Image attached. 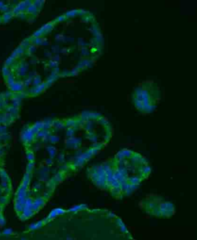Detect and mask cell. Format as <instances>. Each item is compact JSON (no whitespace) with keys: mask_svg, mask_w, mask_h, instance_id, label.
I'll use <instances>...</instances> for the list:
<instances>
[{"mask_svg":"<svg viewBox=\"0 0 197 240\" xmlns=\"http://www.w3.org/2000/svg\"><path fill=\"white\" fill-rule=\"evenodd\" d=\"M150 173L147 159L128 149L121 150L113 157L90 166L87 170L94 185L117 199L131 195Z\"/></svg>","mask_w":197,"mask_h":240,"instance_id":"cell-1","label":"cell"},{"mask_svg":"<svg viewBox=\"0 0 197 240\" xmlns=\"http://www.w3.org/2000/svg\"><path fill=\"white\" fill-rule=\"evenodd\" d=\"M47 61L39 60L30 48L21 46L6 61L3 76L9 91L22 96H36L52 82Z\"/></svg>","mask_w":197,"mask_h":240,"instance_id":"cell-2","label":"cell"},{"mask_svg":"<svg viewBox=\"0 0 197 240\" xmlns=\"http://www.w3.org/2000/svg\"><path fill=\"white\" fill-rule=\"evenodd\" d=\"M139 205L147 214L159 218H169L175 213L174 204L157 194L146 195L139 201Z\"/></svg>","mask_w":197,"mask_h":240,"instance_id":"cell-3","label":"cell"},{"mask_svg":"<svg viewBox=\"0 0 197 240\" xmlns=\"http://www.w3.org/2000/svg\"><path fill=\"white\" fill-rule=\"evenodd\" d=\"M21 96L9 91L0 94V125L8 126L19 116Z\"/></svg>","mask_w":197,"mask_h":240,"instance_id":"cell-4","label":"cell"},{"mask_svg":"<svg viewBox=\"0 0 197 240\" xmlns=\"http://www.w3.org/2000/svg\"><path fill=\"white\" fill-rule=\"evenodd\" d=\"M11 192L10 180L0 166V212L10 198Z\"/></svg>","mask_w":197,"mask_h":240,"instance_id":"cell-5","label":"cell"}]
</instances>
